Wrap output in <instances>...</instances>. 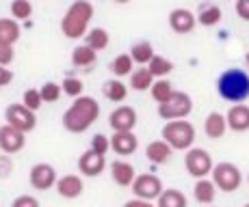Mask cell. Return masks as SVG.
I'll return each instance as SVG.
<instances>
[{
	"mask_svg": "<svg viewBox=\"0 0 249 207\" xmlns=\"http://www.w3.org/2000/svg\"><path fill=\"white\" fill-rule=\"evenodd\" d=\"M100 117V104L89 95H80L74 99V104L63 112V127L70 134H83L98 121Z\"/></svg>",
	"mask_w": 249,
	"mask_h": 207,
	"instance_id": "6da1fadb",
	"label": "cell"
},
{
	"mask_svg": "<svg viewBox=\"0 0 249 207\" xmlns=\"http://www.w3.org/2000/svg\"><path fill=\"white\" fill-rule=\"evenodd\" d=\"M91 17H93V4L89 0H76L70 4V9L61 20V31L68 39H80L87 35Z\"/></svg>",
	"mask_w": 249,
	"mask_h": 207,
	"instance_id": "7a4b0ae2",
	"label": "cell"
},
{
	"mask_svg": "<svg viewBox=\"0 0 249 207\" xmlns=\"http://www.w3.org/2000/svg\"><path fill=\"white\" fill-rule=\"evenodd\" d=\"M217 93L230 104H243L249 97V74L245 69H226L217 80Z\"/></svg>",
	"mask_w": 249,
	"mask_h": 207,
	"instance_id": "3957f363",
	"label": "cell"
},
{
	"mask_svg": "<svg viewBox=\"0 0 249 207\" xmlns=\"http://www.w3.org/2000/svg\"><path fill=\"white\" fill-rule=\"evenodd\" d=\"M162 141L167 143L174 151H189L195 143V127L193 123L178 119V121H167L160 129Z\"/></svg>",
	"mask_w": 249,
	"mask_h": 207,
	"instance_id": "277c9868",
	"label": "cell"
},
{
	"mask_svg": "<svg viewBox=\"0 0 249 207\" xmlns=\"http://www.w3.org/2000/svg\"><path fill=\"white\" fill-rule=\"evenodd\" d=\"M193 110V99L184 91H174L165 104H159V117L162 121H178L186 119Z\"/></svg>",
	"mask_w": 249,
	"mask_h": 207,
	"instance_id": "5b68a950",
	"label": "cell"
},
{
	"mask_svg": "<svg viewBox=\"0 0 249 207\" xmlns=\"http://www.w3.org/2000/svg\"><path fill=\"white\" fill-rule=\"evenodd\" d=\"M210 175H213L210 181H213L214 188L221 192H234L243 184L241 168L236 164H232V162H219V164H214L213 171H210Z\"/></svg>",
	"mask_w": 249,
	"mask_h": 207,
	"instance_id": "8992f818",
	"label": "cell"
},
{
	"mask_svg": "<svg viewBox=\"0 0 249 207\" xmlns=\"http://www.w3.org/2000/svg\"><path fill=\"white\" fill-rule=\"evenodd\" d=\"M184 166L191 177H195V179H206V177L210 175V171H213L214 162H213V156H210L206 149L191 147L184 156Z\"/></svg>",
	"mask_w": 249,
	"mask_h": 207,
	"instance_id": "52a82bcc",
	"label": "cell"
},
{
	"mask_svg": "<svg viewBox=\"0 0 249 207\" xmlns=\"http://www.w3.org/2000/svg\"><path fill=\"white\" fill-rule=\"evenodd\" d=\"M4 121H7V125L16 127L18 132H22V134H28V132H33V129L37 127L35 112L28 110V108H24L22 104L7 106V110H4Z\"/></svg>",
	"mask_w": 249,
	"mask_h": 207,
	"instance_id": "ba28073f",
	"label": "cell"
},
{
	"mask_svg": "<svg viewBox=\"0 0 249 207\" xmlns=\"http://www.w3.org/2000/svg\"><path fill=\"white\" fill-rule=\"evenodd\" d=\"M165 190L162 188L160 177L152 175V173H143V175H137L135 181H132V192H135L137 199L141 201H156L160 196V192Z\"/></svg>",
	"mask_w": 249,
	"mask_h": 207,
	"instance_id": "9c48e42d",
	"label": "cell"
},
{
	"mask_svg": "<svg viewBox=\"0 0 249 207\" xmlns=\"http://www.w3.org/2000/svg\"><path fill=\"white\" fill-rule=\"evenodd\" d=\"M56 179H59V177H56L54 166L48 164V162H39V164H35L31 168V173H28L31 186L39 192H46V190H50V188H54Z\"/></svg>",
	"mask_w": 249,
	"mask_h": 207,
	"instance_id": "30bf717a",
	"label": "cell"
},
{
	"mask_svg": "<svg viewBox=\"0 0 249 207\" xmlns=\"http://www.w3.org/2000/svg\"><path fill=\"white\" fill-rule=\"evenodd\" d=\"M108 125L113 132H132L137 125V110L132 106H117L108 114Z\"/></svg>",
	"mask_w": 249,
	"mask_h": 207,
	"instance_id": "8fae6325",
	"label": "cell"
},
{
	"mask_svg": "<svg viewBox=\"0 0 249 207\" xmlns=\"http://www.w3.org/2000/svg\"><path fill=\"white\" fill-rule=\"evenodd\" d=\"M24 145H26V134L18 132L11 125H0V149H2L7 156H13V153L22 151Z\"/></svg>",
	"mask_w": 249,
	"mask_h": 207,
	"instance_id": "7c38bea8",
	"label": "cell"
},
{
	"mask_svg": "<svg viewBox=\"0 0 249 207\" xmlns=\"http://www.w3.org/2000/svg\"><path fill=\"white\" fill-rule=\"evenodd\" d=\"M107 168V156H98L95 151H87L78 158V171L83 173L85 177H100Z\"/></svg>",
	"mask_w": 249,
	"mask_h": 207,
	"instance_id": "4fadbf2b",
	"label": "cell"
},
{
	"mask_svg": "<svg viewBox=\"0 0 249 207\" xmlns=\"http://www.w3.org/2000/svg\"><path fill=\"white\" fill-rule=\"evenodd\" d=\"M169 26H171V31L178 32V35H189V32H193V28L197 26L195 13L184 7L174 9V11L169 13Z\"/></svg>",
	"mask_w": 249,
	"mask_h": 207,
	"instance_id": "5bb4252c",
	"label": "cell"
},
{
	"mask_svg": "<svg viewBox=\"0 0 249 207\" xmlns=\"http://www.w3.org/2000/svg\"><path fill=\"white\" fill-rule=\"evenodd\" d=\"M226 125L232 132H247L249 129V106L247 104H232V108L228 110Z\"/></svg>",
	"mask_w": 249,
	"mask_h": 207,
	"instance_id": "9a60e30c",
	"label": "cell"
},
{
	"mask_svg": "<svg viewBox=\"0 0 249 207\" xmlns=\"http://www.w3.org/2000/svg\"><path fill=\"white\" fill-rule=\"evenodd\" d=\"M108 143L117 156H132L139 149V138L135 136V132H113Z\"/></svg>",
	"mask_w": 249,
	"mask_h": 207,
	"instance_id": "2e32d148",
	"label": "cell"
},
{
	"mask_svg": "<svg viewBox=\"0 0 249 207\" xmlns=\"http://www.w3.org/2000/svg\"><path fill=\"white\" fill-rule=\"evenodd\" d=\"M54 188L59 192V196H63V199H78L85 190V184L78 175H63L56 179Z\"/></svg>",
	"mask_w": 249,
	"mask_h": 207,
	"instance_id": "e0dca14e",
	"label": "cell"
},
{
	"mask_svg": "<svg viewBox=\"0 0 249 207\" xmlns=\"http://www.w3.org/2000/svg\"><path fill=\"white\" fill-rule=\"evenodd\" d=\"M111 177H113V181H115L117 186L128 188V186H132V181H135L137 171H135V166H132L130 162H126V160H115L113 164H111Z\"/></svg>",
	"mask_w": 249,
	"mask_h": 207,
	"instance_id": "ac0fdd59",
	"label": "cell"
},
{
	"mask_svg": "<svg viewBox=\"0 0 249 207\" xmlns=\"http://www.w3.org/2000/svg\"><path fill=\"white\" fill-rule=\"evenodd\" d=\"M228 132V125H226V117L221 112H210L204 121V134L213 141H219L223 138Z\"/></svg>",
	"mask_w": 249,
	"mask_h": 207,
	"instance_id": "d6986e66",
	"label": "cell"
},
{
	"mask_svg": "<svg viewBox=\"0 0 249 207\" xmlns=\"http://www.w3.org/2000/svg\"><path fill=\"white\" fill-rule=\"evenodd\" d=\"M171 156H174V149L167 145L165 141H154L145 149V158L152 164H167L171 160Z\"/></svg>",
	"mask_w": 249,
	"mask_h": 207,
	"instance_id": "ffe728a7",
	"label": "cell"
},
{
	"mask_svg": "<svg viewBox=\"0 0 249 207\" xmlns=\"http://www.w3.org/2000/svg\"><path fill=\"white\" fill-rule=\"evenodd\" d=\"M193 196L197 203L202 205H213L214 196H217V188H214L213 181L206 177V179H197L193 186Z\"/></svg>",
	"mask_w": 249,
	"mask_h": 207,
	"instance_id": "44dd1931",
	"label": "cell"
},
{
	"mask_svg": "<svg viewBox=\"0 0 249 207\" xmlns=\"http://www.w3.org/2000/svg\"><path fill=\"white\" fill-rule=\"evenodd\" d=\"M108 43H111V35L104 28H91V31H87V35H85V46L91 48L93 52L107 50Z\"/></svg>",
	"mask_w": 249,
	"mask_h": 207,
	"instance_id": "7402d4cb",
	"label": "cell"
},
{
	"mask_svg": "<svg viewBox=\"0 0 249 207\" xmlns=\"http://www.w3.org/2000/svg\"><path fill=\"white\" fill-rule=\"evenodd\" d=\"M20 24H18L13 17H0V43H7V46H13L18 39H20Z\"/></svg>",
	"mask_w": 249,
	"mask_h": 207,
	"instance_id": "603a6c76",
	"label": "cell"
},
{
	"mask_svg": "<svg viewBox=\"0 0 249 207\" xmlns=\"http://www.w3.org/2000/svg\"><path fill=\"white\" fill-rule=\"evenodd\" d=\"M156 207H189V201L176 188H167L160 192V196L156 199Z\"/></svg>",
	"mask_w": 249,
	"mask_h": 207,
	"instance_id": "cb8c5ba5",
	"label": "cell"
},
{
	"mask_svg": "<svg viewBox=\"0 0 249 207\" xmlns=\"http://www.w3.org/2000/svg\"><path fill=\"white\" fill-rule=\"evenodd\" d=\"M104 97L113 104H122L124 99L128 97V86L122 82V80H107L102 86Z\"/></svg>",
	"mask_w": 249,
	"mask_h": 207,
	"instance_id": "d4e9b609",
	"label": "cell"
},
{
	"mask_svg": "<svg viewBox=\"0 0 249 207\" xmlns=\"http://www.w3.org/2000/svg\"><path fill=\"white\" fill-rule=\"evenodd\" d=\"M128 56L132 59V63L145 67L147 63L152 61V56H154V46H152L150 41H137L135 46L130 48V54Z\"/></svg>",
	"mask_w": 249,
	"mask_h": 207,
	"instance_id": "484cf974",
	"label": "cell"
},
{
	"mask_svg": "<svg viewBox=\"0 0 249 207\" xmlns=\"http://www.w3.org/2000/svg\"><path fill=\"white\" fill-rule=\"evenodd\" d=\"M221 17H223V11L217 7V4H206V7L199 9L195 20L202 24V26H217V24L221 22Z\"/></svg>",
	"mask_w": 249,
	"mask_h": 207,
	"instance_id": "4316f807",
	"label": "cell"
},
{
	"mask_svg": "<svg viewBox=\"0 0 249 207\" xmlns=\"http://www.w3.org/2000/svg\"><path fill=\"white\" fill-rule=\"evenodd\" d=\"M95 61H98V52H93L87 46H78L71 52V63L76 67H91Z\"/></svg>",
	"mask_w": 249,
	"mask_h": 207,
	"instance_id": "83f0119b",
	"label": "cell"
},
{
	"mask_svg": "<svg viewBox=\"0 0 249 207\" xmlns=\"http://www.w3.org/2000/svg\"><path fill=\"white\" fill-rule=\"evenodd\" d=\"M171 69H174V63L171 61H167L165 56H152V61L147 63V71H150L154 78H165V76H169L171 74Z\"/></svg>",
	"mask_w": 249,
	"mask_h": 207,
	"instance_id": "f1b7e54d",
	"label": "cell"
},
{
	"mask_svg": "<svg viewBox=\"0 0 249 207\" xmlns=\"http://www.w3.org/2000/svg\"><path fill=\"white\" fill-rule=\"evenodd\" d=\"M150 93L156 104H165L167 99H169V95L174 93V86H171L169 80L160 78V80H154V84L150 86Z\"/></svg>",
	"mask_w": 249,
	"mask_h": 207,
	"instance_id": "f546056e",
	"label": "cell"
},
{
	"mask_svg": "<svg viewBox=\"0 0 249 207\" xmlns=\"http://www.w3.org/2000/svg\"><path fill=\"white\" fill-rule=\"evenodd\" d=\"M152 84H154V76L147 71V67H141L130 74V86L135 91H147Z\"/></svg>",
	"mask_w": 249,
	"mask_h": 207,
	"instance_id": "4dcf8cb0",
	"label": "cell"
},
{
	"mask_svg": "<svg viewBox=\"0 0 249 207\" xmlns=\"http://www.w3.org/2000/svg\"><path fill=\"white\" fill-rule=\"evenodd\" d=\"M111 71L115 76H119V78H124V76H130L132 74V59L128 54H119L115 56L111 61Z\"/></svg>",
	"mask_w": 249,
	"mask_h": 207,
	"instance_id": "1f68e13d",
	"label": "cell"
},
{
	"mask_svg": "<svg viewBox=\"0 0 249 207\" xmlns=\"http://www.w3.org/2000/svg\"><path fill=\"white\" fill-rule=\"evenodd\" d=\"M61 95H63V91H61V84H56V82H46V84H41V89H39V97H41V102H46V104L59 102Z\"/></svg>",
	"mask_w": 249,
	"mask_h": 207,
	"instance_id": "d6a6232c",
	"label": "cell"
},
{
	"mask_svg": "<svg viewBox=\"0 0 249 207\" xmlns=\"http://www.w3.org/2000/svg\"><path fill=\"white\" fill-rule=\"evenodd\" d=\"M11 16L16 22L20 20H28L33 16V4L28 0H13L11 2Z\"/></svg>",
	"mask_w": 249,
	"mask_h": 207,
	"instance_id": "836d02e7",
	"label": "cell"
},
{
	"mask_svg": "<svg viewBox=\"0 0 249 207\" xmlns=\"http://www.w3.org/2000/svg\"><path fill=\"white\" fill-rule=\"evenodd\" d=\"M41 97H39V89H26L22 95V106L28 110H33V112H37V110L41 108Z\"/></svg>",
	"mask_w": 249,
	"mask_h": 207,
	"instance_id": "e575fe53",
	"label": "cell"
},
{
	"mask_svg": "<svg viewBox=\"0 0 249 207\" xmlns=\"http://www.w3.org/2000/svg\"><path fill=\"white\" fill-rule=\"evenodd\" d=\"M83 89H85V84H83V80H78V78H65L63 84H61V91L74 99L83 95Z\"/></svg>",
	"mask_w": 249,
	"mask_h": 207,
	"instance_id": "d590c367",
	"label": "cell"
},
{
	"mask_svg": "<svg viewBox=\"0 0 249 207\" xmlns=\"http://www.w3.org/2000/svg\"><path fill=\"white\" fill-rule=\"evenodd\" d=\"M91 151H95L98 156H107V151L111 149V143H108V138L104 136V134H95L93 138H91Z\"/></svg>",
	"mask_w": 249,
	"mask_h": 207,
	"instance_id": "8d00e7d4",
	"label": "cell"
},
{
	"mask_svg": "<svg viewBox=\"0 0 249 207\" xmlns=\"http://www.w3.org/2000/svg\"><path fill=\"white\" fill-rule=\"evenodd\" d=\"M16 59V52H13V46H7V43H0V65L9 67Z\"/></svg>",
	"mask_w": 249,
	"mask_h": 207,
	"instance_id": "74e56055",
	"label": "cell"
},
{
	"mask_svg": "<svg viewBox=\"0 0 249 207\" xmlns=\"http://www.w3.org/2000/svg\"><path fill=\"white\" fill-rule=\"evenodd\" d=\"M11 207H41V205H39V201H37L33 194H20V196H16V199H13Z\"/></svg>",
	"mask_w": 249,
	"mask_h": 207,
	"instance_id": "f35d334b",
	"label": "cell"
},
{
	"mask_svg": "<svg viewBox=\"0 0 249 207\" xmlns=\"http://www.w3.org/2000/svg\"><path fill=\"white\" fill-rule=\"evenodd\" d=\"M13 173V160L9 156H0V179H7Z\"/></svg>",
	"mask_w": 249,
	"mask_h": 207,
	"instance_id": "ab89813d",
	"label": "cell"
},
{
	"mask_svg": "<svg viewBox=\"0 0 249 207\" xmlns=\"http://www.w3.org/2000/svg\"><path fill=\"white\" fill-rule=\"evenodd\" d=\"M236 13L241 20L249 22V0H236Z\"/></svg>",
	"mask_w": 249,
	"mask_h": 207,
	"instance_id": "60d3db41",
	"label": "cell"
},
{
	"mask_svg": "<svg viewBox=\"0 0 249 207\" xmlns=\"http://www.w3.org/2000/svg\"><path fill=\"white\" fill-rule=\"evenodd\" d=\"M11 80H13V71L0 65V86H7Z\"/></svg>",
	"mask_w": 249,
	"mask_h": 207,
	"instance_id": "b9f144b4",
	"label": "cell"
},
{
	"mask_svg": "<svg viewBox=\"0 0 249 207\" xmlns=\"http://www.w3.org/2000/svg\"><path fill=\"white\" fill-rule=\"evenodd\" d=\"M124 207H156V205H152V203H150V201L132 199V201H126V203H124Z\"/></svg>",
	"mask_w": 249,
	"mask_h": 207,
	"instance_id": "7bdbcfd3",
	"label": "cell"
},
{
	"mask_svg": "<svg viewBox=\"0 0 249 207\" xmlns=\"http://www.w3.org/2000/svg\"><path fill=\"white\" fill-rule=\"evenodd\" d=\"M113 2H117V4H126L128 0H113Z\"/></svg>",
	"mask_w": 249,
	"mask_h": 207,
	"instance_id": "ee69618b",
	"label": "cell"
},
{
	"mask_svg": "<svg viewBox=\"0 0 249 207\" xmlns=\"http://www.w3.org/2000/svg\"><path fill=\"white\" fill-rule=\"evenodd\" d=\"M245 65H247V69H249V52H247V56H245Z\"/></svg>",
	"mask_w": 249,
	"mask_h": 207,
	"instance_id": "f6af8a7d",
	"label": "cell"
},
{
	"mask_svg": "<svg viewBox=\"0 0 249 207\" xmlns=\"http://www.w3.org/2000/svg\"><path fill=\"white\" fill-rule=\"evenodd\" d=\"M243 207H249V203H245V205H243Z\"/></svg>",
	"mask_w": 249,
	"mask_h": 207,
	"instance_id": "bcb514c9",
	"label": "cell"
},
{
	"mask_svg": "<svg viewBox=\"0 0 249 207\" xmlns=\"http://www.w3.org/2000/svg\"><path fill=\"white\" fill-rule=\"evenodd\" d=\"M247 184H249V175H247Z\"/></svg>",
	"mask_w": 249,
	"mask_h": 207,
	"instance_id": "7dc6e473",
	"label": "cell"
}]
</instances>
